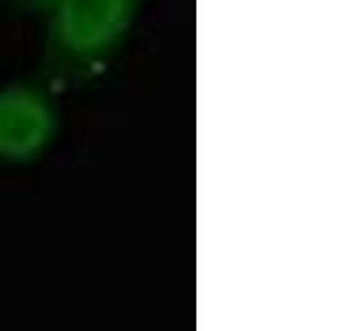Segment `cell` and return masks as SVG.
<instances>
[{
	"mask_svg": "<svg viewBox=\"0 0 353 331\" xmlns=\"http://www.w3.org/2000/svg\"><path fill=\"white\" fill-rule=\"evenodd\" d=\"M60 132V108L42 84L0 88V163H31L49 152Z\"/></svg>",
	"mask_w": 353,
	"mask_h": 331,
	"instance_id": "cell-2",
	"label": "cell"
},
{
	"mask_svg": "<svg viewBox=\"0 0 353 331\" xmlns=\"http://www.w3.org/2000/svg\"><path fill=\"white\" fill-rule=\"evenodd\" d=\"M146 0H58L44 20L42 69L55 80H86L124 47Z\"/></svg>",
	"mask_w": 353,
	"mask_h": 331,
	"instance_id": "cell-1",
	"label": "cell"
},
{
	"mask_svg": "<svg viewBox=\"0 0 353 331\" xmlns=\"http://www.w3.org/2000/svg\"><path fill=\"white\" fill-rule=\"evenodd\" d=\"M55 3H58V0H11V5L16 9L25 11V14H38V16H47Z\"/></svg>",
	"mask_w": 353,
	"mask_h": 331,
	"instance_id": "cell-3",
	"label": "cell"
}]
</instances>
